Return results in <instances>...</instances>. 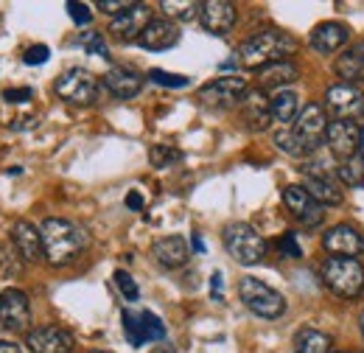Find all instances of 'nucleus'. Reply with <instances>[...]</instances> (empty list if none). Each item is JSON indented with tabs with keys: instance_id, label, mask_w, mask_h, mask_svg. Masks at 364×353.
I'll return each instance as SVG.
<instances>
[{
	"instance_id": "obj_28",
	"label": "nucleus",
	"mask_w": 364,
	"mask_h": 353,
	"mask_svg": "<svg viewBox=\"0 0 364 353\" xmlns=\"http://www.w3.org/2000/svg\"><path fill=\"white\" fill-rule=\"evenodd\" d=\"M333 339L317 328H303L294 337V353H331Z\"/></svg>"
},
{
	"instance_id": "obj_36",
	"label": "nucleus",
	"mask_w": 364,
	"mask_h": 353,
	"mask_svg": "<svg viewBox=\"0 0 364 353\" xmlns=\"http://www.w3.org/2000/svg\"><path fill=\"white\" fill-rule=\"evenodd\" d=\"M68 11H70V17H73V23H76V26H87V23L92 20L90 6H85V3L70 0V3H68Z\"/></svg>"
},
{
	"instance_id": "obj_32",
	"label": "nucleus",
	"mask_w": 364,
	"mask_h": 353,
	"mask_svg": "<svg viewBox=\"0 0 364 353\" xmlns=\"http://www.w3.org/2000/svg\"><path fill=\"white\" fill-rule=\"evenodd\" d=\"M79 45H82L90 56L109 59V48H107V43H104V34H98V31H85V34L79 37Z\"/></svg>"
},
{
	"instance_id": "obj_31",
	"label": "nucleus",
	"mask_w": 364,
	"mask_h": 353,
	"mask_svg": "<svg viewBox=\"0 0 364 353\" xmlns=\"http://www.w3.org/2000/svg\"><path fill=\"white\" fill-rule=\"evenodd\" d=\"M336 174H339V179H342L345 185H350V188L364 185V157H353V160L339 163Z\"/></svg>"
},
{
	"instance_id": "obj_41",
	"label": "nucleus",
	"mask_w": 364,
	"mask_h": 353,
	"mask_svg": "<svg viewBox=\"0 0 364 353\" xmlns=\"http://www.w3.org/2000/svg\"><path fill=\"white\" fill-rule=\"evenodd\" d=\"M210 295H213V300H222V272H213V278H210Z\"/></svg>"
},
{
	"instance_id": "obj_20",
	"label": "nucleus",
	"mask_w": 364,
	"mask_h": 353,
	"mask_svg": "<svg viewBox=\"0 0 364 353\" xmlns=\"http://www.w3.org/2000/svg\"><path fill=\"white\" fill-rule=\"evenodd\" d=\"M350 40V28L345 26V23H333V20H328V23H319L317 28L311 31V48L317 51V53H336L342 45Z\"/></svg>"
},
{
	"instance_id": "obj_30",
	"label": "nucleus",
	"mask_w": 364,
	"mask_h": 353,
	"mask_svg": "<svg viewBox=\"0 0 364 353\" xmlns=\"http://www.w3.org/2000/svg\"><path fill=\"white\" fill-rule=\"evenodd\" d=\"M274 146L280 149V152H286L289 157H309L311 152L300 143V137L294 135V130H277L274 132Z\"/></svg>"
},
{
	"instance_id": "obj_27",
	"label": "nucleus",
	"mask_w": 364,
	"mask_h": 353,
	"mask_svg": "<svg viewBox=\"0 0 364 353\" xmlns=\"http://www.w3.org/2000/svg\"><path fill=\"white\" fill-rule=\"evenodd\" d=\"M319 205H342V191L328 179V176L306 174V185H303Z\"/></svg>"
},
{
	"instance_id": "obj_8",
	"label": "nucleus",
	"mask_w": 364,
	"mask_h": 353,
	"mask_svg": "<svg viewBox=\"0 0 364 353\" xmlns=\"http://www.w3.org/2000/svg\"><path fill=\"white\" fill-rule=\"evenodd\" d=\"M294 135L300 137V143H303L309 152H314L317 146H322V143H325V135H328V115H325V107L317 104V101L306 104V107L300 110L297 121H294Z\"/></svg>"
},
{
	"instance_id": "obj_24",
	"label": "nucleus",
	"mask_w": 364,
	"mask_h": 353,
	"mask_svg": "<svg viewBox=\"0 0 364 353\" xmlns=\"http://www.w3.org/2000/svg\"><path fill=\"white\" fill-rule=\"evenodd\" d=\"M104 88L109 90L115 98H135L143 88V79L129 68H109L104 73Z\"/></svg>"
},
{
	"instance_id": "obj_25",
	"label": "nucleus",
	"mask_w": 364,
	"mask_h": 353,
	"mask_svg": "<svg viewBox=\"0 0 364 353\" xmlns=\"http://www.w3.org/2000/svg\"><path fill=\"white\" fill-rule=\"evenodd\" d=\"M297 79H300L297 65H291V62H274V65L261 70L258 85H261V90H277V93H280L286 85H291V82H297Z\"/></svg>"
},
{
	"instance_id": "obj_5",
	"label": "nucleus",
	"mask_w": 364,
	"mask_h": 353,
	"mask_svg": "<svg viewBox=\"0 0 364 353\" xmlns=\"http://www.w3.org/2000/svg\"><path fill=\"white\" fill-rule=\"evenodd\" d=\"M322 280L339 297H359L364 289V266L356 258H328L322 264Z\"/></svg>"
},
{
	"instance_id": "obj_18",
	"label": "nucleus",
	"mask_w": 364,
	"mask_h": 353,
	"mask_svg": "<svg viewBox=\"0 0 364 353\" xmlns=\"http://www.w3.org/2000/svg\"><path fill=\"white\" fill-rule=\"evenodd\" d=\"M199 23H202L205 31L222 37L235 26V6L228 3V0H208L199 9Z\"/></svg>"
},
{
	"instance_id": "obj_40",
	"label": "nucleus",
	"mask_w": 364,
	"mask_h": 353,
	"mask_svg": "<svg viewBox=\"0 0 364 353\" xmlns=\"http://www.w3.org/2000/svg\"><path fill=\"white\" fill-rule=\"evenodd\" d=\"M129 6H132L129 0H98V9H101V11H107V14H115V17H118V14H124Z\"/></svg>"
},
{
	"instance_id": "obj_14",
	"label": "nucleus",
	"mask_w": 364,
	"mask_h": 353,
	"mask_svg": "<svg viewBox=\"0 0 364 353\" xmlns=\"http://www.w3.org/2000/svg\"><path fill=\"white\" fill-rule=\"evenodd\" d=\"M322 247L333 258H356V255L364 253V236L350 224H336V227H331L325 233Z\"/></svg>"
},
{
	"instance_id": "obj_7",
	"label": "nucleus",
	"mask_w": 364,
	"mask_h": 353,
	"mask_svg": "<svg viewBox=\"0 0 364 353\" xmlns=\"http://www.w3.org/2000/svg\"><path fill=\"white\" fill-rule=\"evenodd\" d=\"M124 334H127V339H129V345H146V342H163L166 339V325H163V320L157 317V314H151V311H132L127 309L124 314Z\"/></svg>"
},
{
	"instance_id": "obj_2",
	"label": "nucleus",
	"mask_w": 364,
	"mask_h": 353,
	"mask_svg": "<svg viewBox=\"0 0 364 353\" xmlns=\"http://www.w3.org/2000/svg\"><path fill=\"white\" fill-rule=\"evenodd\" d=\"M40 233H43L46 258L53 266L70 264V261L87 247V233H85L79 224H73V221H68V219L50 216V219L43 221Z\"/></svg>"
},
{
	"instance_id": "obj_15",
	"label": "nucleus",
	"mask_w": 364,
	"mask_h": 353,
	"mask_svg": "<svg viewBox=\"0 0 364 353\" xmlns=\"http://www.w3.org/2000/svg\"><path fill=\"white\" fill-rule=\"evenodd\" d=\"M26 345L31 353H73L76 339L59 325H43V328L28 331Z\"/></svg>"
},
{
	"instance_id": "obj_19",
	"label": "nucleus",
	"mask_w": 364,
	"mask_h": 353,
	"mask_svg": "<svg viewBox=\"0 0 364 353\" xmlns=\"http://www.w3.org/2000/svg\"><path fill=\"white\" fill-rule=\"evenodd\" d=\"M241 118L250 130H267L272 121V110H269V98L264 95V90H247V95L241 98Z\"/></svg>"
},
{
	"instance_id": "obj_1",
	"label": "nucleus",
	"mask_w": 364,
	"mask_h": 353,
	"mask_svg": "<svg viewBox=\"0 0 364 353\" xmlns=\"http://www.w3.org/2000/svg\"><path fill=\"white\" fill-rule=\"evenodd\" d=\"M297 51V40L283 31H258L247 43H241L235 62L250 70H264L274 62H289V56Z\"/></svg>"
},
{
	"instance_id": "obj_42",
	"label": "nucleus",
	"mask_w": 364,
	"mask_h": 353,
	"mask_svg": "<svg viewBox=\"0 0 364 353\" xmlns=\"http://www.w3.org/2000/svg\"><path fill=\"white\" fill-rule=\"evenodd\" d=\"M127 208H132V211H140V208H143V196H140L137 191H129V194H127Z\"/></svg>"
},
{
	"instance_id": "obj_11",
	"label": "nucleus",
	"mask_w": 364,
	"mask_h": 353,
	"mask_svg": "<svg viewBox=\"0 0 364 353\" xmlns=\"http://www.w3.org/2000/svg\"><path fill=\"white\" fill-rule=\"evenodd\" d=\"M359 140H362L359 124H353V121H333V124H328L325 143H328L331 154L339 157L342 163L345 160H353L359 154Z\"/></svg>"
},
{
	"instance_id": "obj_3",
	"label": "nucleus",
	"mask_w": 364,
	"mask_h": 353,
	"mask_svg": "<svg viewBox=\"0 0 364 353\" xmlns=\"http://www.w3.org/2000/svg\"><path fill=\"white\" fill-rule=\"evenodd\" d=\"M222 238H225V250L241 266L258 264L267 255L264 236L252 224H247V221H230L228 227H225V233H222Z\"/></svg>"
},
{
	"instance_id": "obj_21",
	"label": "nucleus",
	"mask_w": 364,
	"mask_h": 353,
	"mask_svg": "<svg viewBox=\"0 0 364 353\" xmlns=\"http://www.w3.org/2000/svg\"><path fill=\"white\" fill-rule=\"evenodd\" d=\"M137 43L143 45L146 51H168V48H174L180 43V28L171 20H151Z\"/></svg>"
},
{
	"instance_id": "obj_38",
	"label": "nucleus",
	"mask_w": 364,
	"mask_h": 353,
	"mask_svg": "<svg viewBox=\"0 0 364 353\" xmlns=\"http://www.w3.org/2000/svg\"><path fill=\"white\" fill-rule=\"evenodd\" d=\"M48 56H50L48 45H34V48H28V51H26L23 62H26V65H46Z\"/></svg>"
},
{
	"instance_id": "obj_16",
	"label": "nucleus",
	"mask_w": 364,
	"mask_h": 353,
	"mask_svg": "<svg viewBox=\"0 0 364 353\" xmlns=\"http://www.w3.org/2000/svg\"><path fill=\"white\" fill-rule=\"evenodd\" d=\"M0 322L6 331H26L31 325V306H28L26 292L6 289L0 295Z\"/></svg>"
},
{
	"instance_id": "obj_6",
	"label": "nucleus",
	"mask_w": 364,
	"mask_h": 353,
	"mask_svg": "<svg viewBox=\"0 0 364 353\" xmlns=\"http://www.w3.org/2000/svg\"><path fill=\"white\" fill-rule=\"evenodd\" d=\"M53 93L68 101V104H76V107H87L92 101H98V79L92 76L90 70H82V68H70L65 70L56 85Z\"/></svg>"
},
{
	"instance_id": "obj_13",
	"label": "nucleus",
	"mask_w": 364,
	"mask_h": 353,
	"mask_svg": "<svg viewBox=\"0 0 364 353\" xmlns=\"http://www.w3.org/2000/svg\"><path fill=\"white\" fill-rule=\"evenodd\" d=\"M283 205L289 208V214L294 216V219L300 221V224H306V227H317L319 221H322V205H319L317 199L303 188V185H289V188H283Z\"/></svg>"
},
{
	"instance_id": "obj_17",
	"label": "nucleus",
	"mask_w": 364,
	"mask_h": 353,
	"mask_svg": "<svg viewBox=\"0 0 364 353\" xmlns=\"http://www.w3.org/2000/svg\"><path fill=\"white\" fill-rule=\"evenodd\" d=\"M11 244H14V250L20 253V258L23 261H28V264H34V261H40V258H46V247H43V233L31 224V221H14V227H11Z\"/></svg>"
},
{
	"instance_id": "obj_9",
	"label": "nucleus",
	"mask_w": 364,
	"mask_h": 353,
	"mask_svg": "<svg viewBox=\"0 0 364 353\" xmlns=\"http://www.w3.org/2000/svg\"><path fill=\"white\" fill-rule=\"evenodd\" d=\"M151 9L146 3H132L124 14L112 17L109 23V34L118 40V43H132V40H140V34L146 31V26L151 23Z\"/></svg>"
},
{
	"instance_id": "obj_12",
	"label": "nucleus",
	"mask_w": 364,
	"mask_h": 353,
	"mask_svg": "<svg viewBox=\"0 0 364 353\" xmlns=\"http://www.w3.org/2000/svg\"><path fill=\"white\" fill-rule=\"evenodd\" d=\"M244 95H247V82L241 76H222L199 90V101L208 107H232L241 104Z\"/></svg>"
},
{
	"instance_id": "obj_35",
	"label": "nucleus",
	"mask_w": 364,
	"mask_h": 353,
	"mask_svg": "<svg viewBox=\"0 0 364 353\" xmlns=\"http://www.w3.org/2000/svg\"><path fill=\"white\" fill-rule=\"evenodd\" d=\"M115 286L121 289V295H124L129 303H135L137 297H140L137 283L132 280V275H129V272H124V269H118V272H115Z\"/></svg>"
},
{
	"instance_id": "obj_37",
	"label": "nucleus",
	"mask_w": 364,
	"mask_h": 353,
	"mask_svg": "<svg viewBox=\"0 0 364 353\" xmlns=\"http://www.w3.org/2000/svg\"><path fill=\"white\" fill-rule=\"evenodd\" d=\"M280 253L286 255V258H300L303 255V250H300V244H297V236L294 233H283V238H280Z\"/></svg>"
},
{
	"instance_id": "obj_43",
	"label": "nucleus",
	"mask_w": 364,
	"mask_h": 353,
	"mask_svg": "<svg viewBox=\"0 0 364 353\" xmlns=\"http://www.w3.org/2000/svg\"><path fill=\"white\" fill-rule=\"evenodd\" d=\"M0 353H20V348H17L14 342H6V339H0Z\"/></svg>"
},
{
	"instance_id": "obj_4",
	"label": "nucleus",
	"mask_w": 364,
	"mask_h": 353,
	"mask_svg": "<svg viewBox=\"0 0 364 353\" xmlns=\"http://www.w3.org/2000/svg\"><path fill=\"white\" fill-rule=\"evenodd\" d=\"M238 297L252 314H258L264 320H277L286 314V297L258 278H250V275L241 278L238 280Z\"/></svg>"
},
{
	"instance_id": "obj_10",
	"label": "nucleus",
	"mask_w": 364,
	"mask_h": 353,
	"mask_svg": "<svg viewBox=\"0 0 364 353\" xmlns=\"http://www.w3.org/2000/svg\"><path fill=\"white\" fill-rule=\"evenodd\" d=\"M325 110H331L336 121H350L364 110V93L356 85H333L325 90Z\"/></svg>"
},
{
	"instance_id": "obj_45",
	"label": "nucleus",
	"mask_w": 364,
	"mask_h": 353,
	"mask_svg": "<svg viewBox=\"0 0 364 353\" xmlns=\"http://www.w3.org/2000/svg\"><path fill=\"white\" fill-rule=\"evenodd\" d=\"M151 353H174V348H171L168 342H163V345H157V348H154Z\"/></svg>"
},
{
	"instance_id": "obj_39",
	"label": "nucleus",
	"mask_w": 364,
	"mask_h": 353,
	"mask_svg": "<svg viewBox=\"0 0 364 353\" xmlns=\"http://www.w3.org/2000/svg\"><path fill=\"white\" fill-rule=\"evenodd\" d=\"M31 95H34L31 88H11L3 93V101H9V104H23V101H31Z\"/></svg>"
},
{
	"instance_id": "obj_29",
	"label": "nucleus",
	"mask_w": 364,
	"mask_h": 353,
	"mask_svg": "<svg viewBox=\"0 0 364 353\" xmlns=\"http://www.w3.org/2000/svg\"><path fill=\"white\" fill-rule=\"evenodd\" d=\"M160 9L166 11V17H174V20L188 23V20L199 17L202 3H196V0H163V3H160Z\"/></svg>"
},
{
	"instance_id": "obj_46",
	"label": "nucleus",
	"mask_w": 364,
	"mask_h": 353,
	"mask_svg": "<svg viewBox=\"0 0 364 353\" xmlns=\"http://www.w3.org/2000/svg\"><path fill=\"white\" fill-rule=\"evenodd\" d=\"M359 157H364V130H362V140H359Z\"/></svg>"
},
{
	"instance_id": "obj_22",
	"label": "nucleus",
	"mask_w": 364,
	"mask_h": 353,
	"mask_svg": "<svg viewBox=\"0 0 364 353\" xmlns=\"http://www.w3.org/2000/svg\"><path fill=\"white\" fill-rule=\"evenodd\" d=\"M151 255L157 258V264L160 266H166V269H177V266L188 264L191 250H188V241H185L182 236H166V238L154 241Z\"/></svg>"
},
{
	"instance_id": "obj_23",
	"label": "nucleus",
	"mask_w": 364,
	"mask_h": 353,
	"mask_svg": "<svg viewBox=\"0 0 364 353\" xmlns=\"http://www.w3.org/2000/svg\"><path fill=\"white\" fill-rule=\"evenodd\" d=\"M336 76L345 79V85L364 82V40L342 51V56L336 59Z\"/></svg>"
},
{
	"instance_id": "obj_47",
	"label": "nucleus",
	"mask_w": 364,
	"mask_h": 353,
	"mask_svg": "<svg viewBox=\"0 0 364 353\" xmlns=\"http://www.w3.org/2000/svg\"><path fill=\"white\" fill-rule=\"evenodd\" d=\"M359 328H362V337H364V311H362V320H359Z\"/></svg>"
},
{
	"instance_id": "obj_33",
	"label": "nucleus",
	"mask_w": 364,
	"mask_h": 353,
	"mask_svg": "<svg viewBox=\"0 0 364 353\" xmlns=\"http://www.w3.org/2000/svg\"><path fill=\"white\" fill-rule=\"evenodd\" d=\"M149 160H151V166H154V169H166V166H171V163L182 160V152L171 149V146H151Z\"/></svg>"
},
{
	"instance_id": "obj_34",
	"label": "nucleus",
	"mask_w": 364,
	"mask_h": 353,
	"mask_svg": "<svg viewBox=\"0 0 364 353\" xmlns=\"http://www.w3.org/2000/svg\"><path fill=\"white\" fill-rule=\"evenodd\" d=\"M149 82H154V85H160V88H188V85H191V79H188V76L168 73V70H160V68L149 70Z\"/></svg>"
},
{
	"instance_id": "obj_44",
	"label": "nucleus",
	"mask_w": 364,
	"mask_h": 353,
	"mask_svg": "<svg viewBox=\"0 0 364 353\" xmlns=\"http://www.w3.org/2000/svg\"><path fill=\"white\" fill-rule=\"evenodd\" d=\"M191 247H193L196 253H205V241H202L199 236H193V238H191Z\"/></svg>"
},
{
	"instance_id": "obj_48",
	"label": "nucleus",
	"mask_w": 364,
	"mask_h": 353,
	"mask_svg": "<svg viewBox=\"0 0 364 353\" xmlns=\"http://www.w3.org/2000/svg\"><path fill=\"white\" fill-rule=\"evenodd\" d=\"M92 353H109V351H92Z\"/></svg>"
},
{
	"instance_id": "obj_26",
	"label": "nucleus",
	"mask_w": 364,
	"mask_h": 353,
	"mask_svg": "<svg viewBox=\"0 0 364 353\" xmlns=\"http://www.w3.org/2000/svg\"><path fill=\"white\" fill-rule=\"evenodd\" d=\"M269 110H272V121L291 124L300 115V98L291 90H280V93H274L272 98H269Z\"/></svg>"
}]
</instances>
